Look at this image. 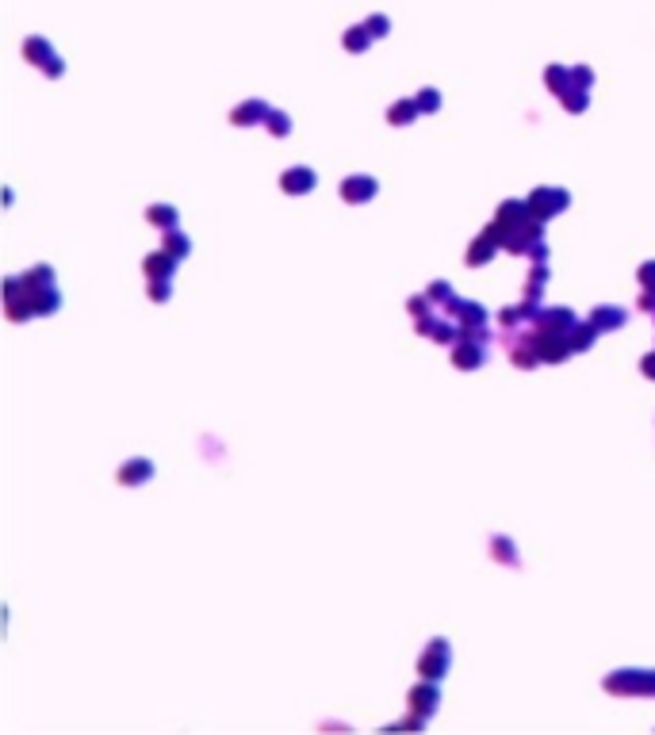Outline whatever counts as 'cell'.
I'll return each mask as SVG.
<instances>
[{"instance_id":"obj_1","label":"cell","mask_w":655,"mask_h":735,"mask_svg":"<svg viewBox=\"0 0 655 735\" xmlns=\"http://www.w3.org/2000/svg\"><path fill=\"white\" fill-rule=\"evenodd\" d=\"M575 310L571 307H540L537 322H533V337H537V353L540 364H563L567 356H575L571 349V330H575Z\"/></svg>"},{"instance_id":"obj_2","label":"cell","mask_w":655,"mask_h":735,"mask_svg":"<svg viewBox=\"0 0 655 735\" xmlns=\"http://www.w3.org/2000/svg\"><path fill=\"white\" fill-rule=\"evenodd\" d=\"M490 226H495L502 249L513 253V257H525L529 245H533L537 238H544V223L529 211V200H502Z\"/></svg>"},{"instance_id":"obj_3","label":"cell","mask_w":655,"mask_h":735,"mask_svg":"<svg viewBox=\"0 0 655 735\" xmlns=\"http://www.w3.org/2000/svg\"><path fill=\"white\" fill-rule=\"evenodd\" d=\"M58 307H62L58 284H54V288H39V284H31L23 272L4 280V314H8V322H27V318L58 314Z\"/></svg>"},{"instance_id":"obj_4","label":"cell","mask_w":655,"mask_h":735,"mask_svg":"<svg viewBox=\"0 0 655 735\" xmlns=\"http://www.w3.org/2000/svg\"><path fill=\"white\" fill-rule=\"evenodd\" d=\"M602 690L613 697H655V671L644 666H621L602 678Z\"/></svg>"},{"instance_id":"obj_5","label":"cell","mask_w":655,"mask_h":735,"mask_svg":"<svg viewBox=\"0 0 655 735\" xmlns=\"http://www.w3.org/2000/svg\"><path fill=\"white\" fill-rule=\"evenodd\" d=\"M498 341L506 349V360L521 372H533L540 364V353H537V337H533V326H513V330H498Z\"/></svg>"},{"instance_id":"obj_6","label":"cell","mask_w":655,"mask_h":735,"mask_svg":"<svg viewBox=\"0 0 655 735\" xmlns=\"http://www.w3.org/2000/svg\"><path fill=\"white\" fill-rule=\"evenodd\" d=\"M525 200H529V211H533L540 223H552V218H560L571 207V192L560 184H537Z\"/></svg>"},{"instance_id":"obj_7","label":"cell","mask_w":655,"mask_h":735,"mask_svg":"<svg viewBox=\"0 0 655 735\" xmlns=\"http://www.w3.org/2000/svg\"><path fill=\"white\" fill-rule=\"evenodd\" d=\"M448 666H453V648H448L445 636H433L418 655V674L429 678V682H441L448 674Z\"/></svg>"},{"instance_id":"obj_8","label":"cell","mask_w":655,"mask_h":735,"mask_svg":"<svg viewBox=\"0 0 655 735\" xmlns=\"http://www.w3.org/2000/svg\"><path fill=\"white\" fill-rule=\"evenodd\" d=\"M23 58H27L31 65H39V69L46 73L50 80H58L62 73H65V62L54 54V46L46 43L43 35H31V38H23Z\"/></svg>"},{"instance_id":"obj_9","label":"cell","mask_w":655,"mask_h":735,"mask_svg":"<svg viewBox=\"0 0 655 735\" xmlns=\"http://www.w3.org/2000/svg\"><path fill=\"white\" fill-rule=\"evenodd\" d=\"M414 330H418V337L437 341V345H456V337H460V326H456L448 314L441 318L437 310H429V314L414 318Z\"/></svg>"},{"instance_id":"obj_10","label":"cell","mask_w":655,"mask_h":735,"mask_svg":"<svg viewBox=\"0 0 655 735\" xmlns=\"http://www.w3.org/2000/svg\"><path fill=\"white\" fill-rule=\"evenodd\" d=\"M406 708H411L414 716H422V720H433V716H437V708H441V690H437V682L422 678L418 685H411V690H406Z\"/></svg>"},{"instance_id":"obj_11","label":"cell","mask_w":655,"mask_h":735,"mask_svg":"<svg viewBox=\"0 0 655 735\" xmlns=\"http://www.w3.org/2000/svg\"><path fill=\"white\" fill-rule=\"evenodd\" d=\"M441 310H445V314L453 318V322L460 326V330H479V326H487V322H490L487 307H479L476 299H460V295H453V299H448V303L441 307Z\"/></svg>"},{"instance_id":"obj_12","label":"cell","mask_w":655,"mask_h":735,"mask_svg":"<svg viewBox=\"0 0 655 735\" xmlns=\"http://www.w3.org/2000/svg\"><path fill=\"white\" fill-rule=\"evenodd\" d=\"M375 195H380V181H375V176H368V173H353V176H345V181H341V200L353 203V207H360V203H372Z\"/></svg>"},{"instance_id":"obj_13","label":"cell","mask_w":655,"mask_h":735,"mask_svg":"<svg viewBox=\"0 0 655 735\" xmlns=\"http://www.w3.org/2000/svg\"><path fill=\"white\" fill-rule=\"evenodd\" d=\"M487 360V341H476V337H456L453 345V368L460 372H476Z\"/></svg>"},{"instance_id":"obj_14","label":"cell","mask_w":655,"mask_h":735,"mask_svg":"<svg viewBox=\"0 0 655 735\" xmlns=\"http://www.w3.org/2000/svg\"><path fill=\"white\" fill-rule=\"evenodd\" d=\"M498 249H502V241H498L495 226H487V230H483L479 238L468 245V253H464V260H468V268H483V265H490V260L498 257Z\"/></svg>"},{"instance_id":"obj_15","label":"cell","mask_w":655,"mask_h":735,"mask_svg":"<svg viewBox=\"0 0 655 735\" xmlns=\"http://www.w3.org/2000/svg\"><path fill=\"white\" fill-rule=\"evenodd\" d=\"M318 188V173L307 165H291L280 173V192L284 195H310Z\"/></svg>"},{"instance_id":"obj_16","label":"cell","mask_w":655,"mask_h":735,"mask_svg":"<svg viewBox=\"0 0 655 735\" xmlns=\"http://www.w3.org/2000/svg\"><path fill=\"white\" fill-rule=\"evenodd\" d=\"M177 265H180V260L173 257V253H165V249H153V253H146V257H142L146 280H173Z\"/></svg>"},{"instance_id":"obj_17","label":"cell","mask_w":655,"mask_h":735,"mask_svg":"<svg viewBox=\"0 0 655 735\" xmlns=\"http://www.w3.org/2000/svg\"><path fill=\"white\" fill-rule=\"evenodd\" d=\"M268 104L265 100H257V96H253V100H242L238 108L230 111V122L234 127H265V119H268Z\"/></svg>"},{"instance_id":"obj_18","label":"cell","mask_w":655,"mask_h":735,"mask_svg":"<svg viewBox=\"0 0 655 735\" xmlns=\"http://www.w3.org/2000/svg\"><path fill=\"white\" fill-rule=\"evenodd\" d=\"M591 322H594L602 333H609V330H625V326H628V307H617V303H598V307L591 310Z\"/></svg>"},{"instance_id":"obj_19","label":"cell","mask_w":655,"mask_h":735,"mask_svg":"<svg viewBox=\"0 0 655 735\" xmlns=\"http://www.w3.org/2000/svg\"><path fill=\"white\" fill-rule=\"evenodd\" d=\"M116 479L123 486H142L153 479V460H146V456H135V460H123V468L116 471Z\"/></svg>"},{"instance_id":"obj_20","label":"cell","mask_w":655,"mask_h":735,"mask_svg":"<svg viewBox=\"0 0 655 735\" xmlns=\"http://www.w3.org/2000/svg\"><path fill=\"white\" fill-rule=\"evenodd\" d=\"M487 552H490V559L495 563H502V567H521V555H518V544L510 540V536H490L487 540Z\"/></svg>"},{"instance_id":"obj_21","label":"cell","mask_w":655,"mask_h":735,"mask_svg":"<svg viewBox=\"0 0 655 735\" xmlns=\"http://www.w3.org/2000/svg\"><path fill=\"white\" fill-rule=\"evenodd\" d=\"M372 43H375V35L368 31V23H353V27H349L345 35H341V46H345L349 54H364Z\"/></svg>"},{"instance_id":"obj_22","label":"cell","mask_w":655,"mask_h":735,"mask_svg":"<svg viewBox=\"0 0 655 735\" xmlns=\"http://www.w3.org/2000/svg\"><path fill=\"white\" fill-rule=\"evenodd\" d=\"M177 218H180V211L173 203H150V207H146V223L158 226V230H173Z\"/></svg>"},{"instance_id":"obj_23","label":"cell","mask_w":655,"mask_h":735,"mask_svg":"<svg viewBox=\"0 0 655 735\" xmlns=\"http://www.w3.org/2000/svg\"><path fill=\"white\" fill-rule=\"evenodd\" d=\"M418 115H422L418 100H395L387 108V122H391V127H411V122H418Z\"/></svg>"},{"instance_id":"obj_24","label":"cell","mask_w":655,"mask_h":735,"mask_svg":"<svg viewBox=\"0 0 655 735\" xmlns=\"http://www.w3.org/2000/svg\"><path fill=\"white\" fill-rule=\"evenodd\" d=\"M598 326L591 322V318H586V322H575V330H571V349H575V353H591L594 349V341H598Z\"/></svg>"},{"instance_id":"obj_25","label":"cell","mask_w":655,"mask_h":735,"mask_svg":"<svg viewBox=\"0 0 655 735\" xmlns=\"http://www.w3.org/2000/svg\"><path fill=\"white\" fill-rule=\"evenodd\" d=\"M544 85H548V92L563 96V92H567L571 85H575V80H571V69H567V65L552 62V65H548V69H544Z\"/></svg>"},{"instance_id":"obj_26","label":"cell","mask_w":655,"mask_h":735,"mask_svg":"<svg viewBox=\"0 0 655 735\" xmlns=\"http://www.w3.org/2000/svg\"><path fill=\"white\" fill-rule=\"evenodd\" d=\"M560 104H563V111H567V115H583V111L591 108V88H579V85H571L567 92L560 96Z\"/></svg>"},{"instance_id":"obj_27","label":"cell","mask_w":655,"mask_h":735,"mask_svg":"<svg viewBox=\"0 0 655 735\" xmlns=\"http://www.w3.org/2000/svg\"><path fill=\"white\" fill-rule=\"evenodd\" d=\"M548 260H533V268H529V280H525V299H537L540 303V291H544L548 284Z\"/></svg>"},{"instance_id":"obj_28","label":"cell","mask_w":655,"mask_h":735,"mask_svg":"<svg viewBox=\"0 0 655 735\" xmlns=\"http://www.w3.org/2000/svg\"><path fill=\"white\" fill-rule=\"evenodd\" d=\"M161 249L173 253L177 260H184L188 253H192V238H188L184 230H177V226H173V230H165V238H161Z\"/></svg>"},{"instance_id":"obj_29","label":"cell","mask_w":655,"mask_h":735,"mask_svg":"<svg viewBox=\"0 0 655 735\" xmlns=\"http://www.w3.org/2000/svg\"><path fill=\"white\" fill-rule=\"evenodd\" d=\"M265 130H268L273 138H288V134H291V115H288V111H280V108H276V111H268Z\"/></svg>"},{"instance_id":"obj_30","label":"cell","mask_w":655,"mask_h":735,"mask_svg":"<svg viewBox=\"0 0 655 735\" xmlns=\"http://www.w3.org/2000/svg\"><path fill=\"white\" fill-rule=\"evenodd\" d=\"M414 100H418V108H422V115H437L441 104H445V100H441V92H437L433 85H429V88H418Z\"/></svg>"},{"instance_id":"obj_31","label":"cell","mask_w":655,"mask_h":735,"mask_svg":"<svg viewBox=\"0 0 655 735\" xmlns=\"http://www.w3.org/2000/svg\"><path fill=\"white\" fill-rule=\"evenodd\" d=\"M146 299L150 303H169L173 299V280H146Z\"/></svg>"},{"instance_id":"obj_32","label":"cell","mask_w":655,"mask_h":735,"mask_svg":"<svg viewBox=\"0 0 655 735\" xmlns=\"http://www.w3.org/2000/svg\"><path fill=\"white\" fill-rule=\"evenodd\" d=\"M425 295L433 299V307H445L448 299H453V288H448V280H433L429 288H425Z\"/></svg>"},{"instance_id":"obj_33","label":"cell","mask_w":655,"mask_h":735,"mask_svg":"<svg viewBox=\"0 0 655 735\" xmlns=\"http://www.w3.org/2000/svg\"><path fill=\"white\" fill-rule=\"evenodd\" d=\"M406 310H411V318H422V314H429V310H433V299L425 295V291H422V295H411V299H406Z\"/></svg>"},{"instance_id":"obj_34","label":"cell","mask_w":655,"mask_h":735,"mask_svg":"<svg viewBox=\"0 0 655 735\" xmlns=\"http://www.w3.org/2000/svg\"><path fill=\"white\" fill-rule=\"evenodd\" d=\"M364 23H368V31H372L375 38H387V35H391V20H387V15H380V12H375V15H368Z\"/></svg>"},{"instance_id":"obj_35","label":"cell","mask_w":655,"mask_h":735,"mask_svg":"<svg viewBox=\"0 0 655 735\" xmlns=\"http://www.w3.org/2000/svg\"><path fill=\"white\" fill-rule=\"evenodd\" d=\"M636 280H640L644 291H655V260H644V265L636 268Z\"/></svg>"},{"instance_id":"obj_36","label":"cell","mask_w":655,"mask_h":735,"mask_svg":"<svg viewBox=\"0 0 655 735\" xmlns=\"http://www.w3.org/2000/svg\"><path fill=\"white\" fill-rule=\"evenodd\" d=\"M571 80H575L579 88H594V69L591 65H571Z\"/></svg>"},{"instance_id":"obj_37","label":"cell","mask_w":655,"mask_h":735,"mask_svg":"<svg viewBox=\"0 0 655 735\" xmlns=\"http://www.w3.org/2000/svg\"><path fill=\"white\" fill-rule=\"evenodd\" d=\"M548 253H552V245H548L544 238H537V241L525 249V257H529V260H548Z\"/></svg>"},{"instance_id":"obj_38","label":"cell","mask_w":655,"mask_h":735,"mask_svg":"<svg viewBox=\"0 0 655 735\" xmlns=\"http://www.w3.org/2000/svg\"><path fill=\"white\" fill-rule=\"evenodd\" d=\"M640 375H644V379H655V349L640 356Z\"/></svg>"},{"instance_id":"obj_39","label":"cell","mask_w":655,"mask_h":735,"mask_svg":"<svg viewBox=\"0 0 655 735\" xmlns=\"http://www.w3.org/2000/svg\"><path fill=\"white\" fill-rule=\"evenodd\" d=\"M651 322H655V314H651Z\"/></svg>"}]
</instances>
